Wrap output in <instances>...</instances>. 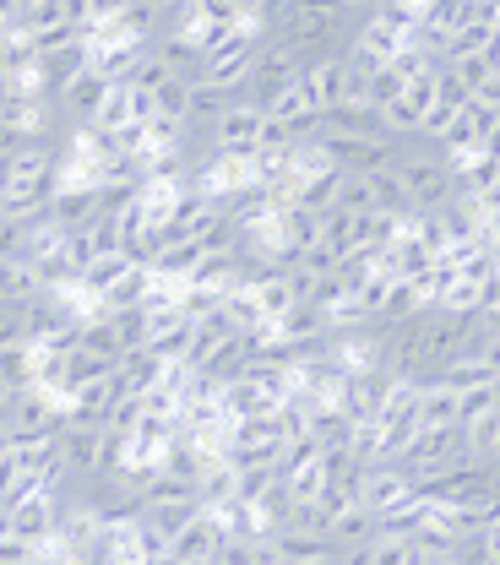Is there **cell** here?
I'll return each instance as SVG.
<instances>
[{
  "label": "cell",
  "mask_w": 500,
  "mask_h": 565,
  "mask_svg": "<svg viewBox=\"0 0 500 565\" xmlns=\"http://www.w3.org/2000/svg\"><path fill=\"white\" fill-rule=\"evenodd\" d=\"M109 87H115L109 76H98V71L87 66V71H76L72 82L61 87V98H55V104H61V109L72 115V126H87V120H98V109H104Z\"/></svg>",
  "instance_id": "obj_7"
},
{
  "label": "cell",
  "mask_w": 500,
  "mask_h": 565,
  "mask_svg": "<svg viewBox=\"0 0 500 565\" xmlns=\"http://www.w3.org/2000/svg\"><path fill=\"white\" fill-rule=\"evenodd\" d=\"M137 262L126 256V250H109V256H93L87 267H82V278H76V294H87V299H98V294H109L115 282L126 278Z\"/></svg>",
  "instance_id": "obj_12"
},
{
  "label": "cell",
  "mask_w": 500,
  "mask_h": 565,
  "mask_svg": "<svg viewBox=\"0 0 500 565\" xmlns=\"http://www.w3.org/2000/svg\"><path fill=\"white\" fill-rule=\"evenodd\" d=\"M147 6H152V11L163 17V11H174V6H185V0H147Z\"/></svg>",
  "instance_id": "obj_39"
},
{
  "label": "cell",
  "mask_w": 500,
  "mask_h": 565,
  "mask_svg": "<svg viewBox=\"0 0 500 565\" xmlns=\"http://www.w3.org/2000/svg\"><path fill=\"white\" fill-rule=\"evenodd\" d=\"M490 397H496V414H500V375L490 381Z\"/></svg>",
  "instance_id": "obj_41"
},
{
  "label": "cell",
  "mask_w": 500,
  "mask_h": 565,
  "mask_svg": "<svg viewBox=\"0 0 500 565\" xmlns=\"http://www.w3.org/2000/svg\"><path fill=\"white\" fill-rule=\"evenodd\" d=\"M457 115H462L457 104H440V98H435V104L425 109V120H419V137H425L429 147H435V141H440L446 131H451V120H457Z\"/></svg>",
  "instance_id": "obj_25"
},
{
  "label": "cell",
  "mask_w": 500,
  "mask_h": 565,
  "mask_svg": "<svg viewBox=\"0 0 500 565\" xmlns=\"http://www.w3.org/2000/svg\"><path fill=\"white\" fill-rule=\"evenodd\" d=\"M61 500H66V494H50V490L22 494L17 505H6L11 533H17V539H28V544H44V539L55 533V522H61Z\"/></svg>",
  "instance_id": "obj_4"
},
{
  "label": "cell",
  "mask_w": 500,
  "mask_h": 565,
  "mask_svg": "<svg viewBox=\"0 0 500 565\" xmlns=\"http://www.w3.org/2000/svg\"><path fill=\"white\" fill-rule=\"evenodd\" d=\"M349 435H354V419H349L343 408H332V403H310V440H316L321 451L349 446Z\"/></svg>",
  "instance_id": "obj_15"
},
{
  "label": "cell",
  "mask_w": 500,
  "mask_h": 565,
  "mask_svg": "<svg viewBox=\"0 0 500 565\" xmlns=\"http://www.w3.org/2000/svg\"><path fill=\"white\" fill-rule=\"evenodd\" d=\"M327 539H332L338 550L370 544V539H375V516H370V505H364V500H349L343 511H332V516H327Z\"/></svg>",
  "instance_id": "obj_10"
},
{
  "label": "cell",
  "mask_w": 500,
  "mask_h": 565,
  "mask_svg": "<svg viewBox=\"0 0 500 565\" xmlns=\"http://www.w3.org/2000/svg\"><path fill=\"white\" fill-rule=\"evenodd\" d=\"M359 500H364V505H370V516L381 522V516H392V511L414 505V484H408V473H403V468L375 462V468L364 473V484H359Z\"/></svg>",
  "instance_id": "obj_3"
},
{
  "label": "cell",
  "mask_w": 500,
  "mask_h": 565,
  "mask_svg": "<svg viewBox=\"0 0 500 565\" xmlns=\"http://www.w3.org/2000/svg\"><path fill=\"white\" fill-rule=\"evenodd\" d=\"M11 191V158H0V196Z\"/></svg>",
  "instance_id": "obj_38"
},
{
  "label": "cell",
  "mask_w": 500,
  "mask_h": 565,
  "mask_svg": "<svg viewBox=\"0 0 500 565\" xmlns=\"http://www.w3.org/2000/svg\"><path fill=\"white\" fill-rule=\"evenodd\" d=\"M485 370H490V375H500V332L485 343Z\"/></svg>",
  "instance_id": "obj_33"
},
{
  "label": "cell",
  "mask_w": 500,
  "mask_h": 565,
  "mask_svg": "<svg viewBox=\"0 0 500 565\" xmlns=\"http://www.w3.org/2000/svg\"><path fill=\"white\" fill-rule=\"evenodd\" d=\"M217 544H223V527H217L213 511H196V516H191V522L169 539V550L180 555V565H213Z\"/></svg>",
  "instance_id": "obj_8"
},
{
  "label": "cell",
  "mask_w": 500,
  "mask_h": 565,
  "mask_svg": "<svg viewBox=\"0 0 500 565\" xmlns=\"http://www.w3.org/2000/svg\"><path fill=\"white\" fill-rule=\"evenodd\" d=\"M364 185H370V212H414L408 207V191H403V180H397V169H375V174H364Z\"/></svg>",
  "instance_id": "obj_19"
},
{
  "label": "cell",
  "mask_w": 500,
  "mask_h": 565,
  "mask_svg": "<svg viewBox=\"0 0 500 565\" xmlns=\"http://www.w3.org/2000/svg\"><path fill=\"white\" fill-rule=\"evenodd\" d=\"M17 147H22V137H17V131H11V126H0V158H11V152H17Z\"/></svg>",
  "instance_id": "obj_34"
},
{
  "label": "cell",
  "mask_w": 500,
  "mask_h": 565,
  "mask_svg": "<svg viewBox=\"0 0 500 565\" xmlns=\"http://www.w3.org/2000/svg\"><path fill=\"white\" fill-rule=\"evenodd\" d=\"M33 294H44L28 262H0V305H28Z\"/></svg>",
  "instance_id": "obj_22"
},
{
  "label": "cell",
  "mask_w": 500,
  "mask_h": 565,
  "mask_svg": "<svg viewBox=\"0 0 500 565\" xmlns=\"http://www.w3.org/2000/svg\"><path fill=\"white\" fill-rule=\"evenodd\" d=\"M33 550H39V544H28V539L6 533V539H0V565H28L33 561Z\"/></svg>",
  "instance_id": "obj_29"
},
{
  "label": "cell",
  "mask_w": 500,
  "mask_h": 565,
  "mask_svg": "<svg viewBox=\"0 0 500 565\" xmlns=\"http://www.w3.org/2000/svg\"><path fill=\"white\" fill-rule=\"evenodd\" d=\"M0 386H11V392L39 386V349H33V343H11V349H0Z\"/></svg>",
  "instance_id": "obj_14"
},
{
  "label": "cell",
  "mask_w": 500,
  "mask_h": 565,
  "mask_svg": "<svg viewBox=\"0 0 500 565\" xmlns=\"http://www.w3.org/2000/svg\"><path fill=\"white\" fill-rule=\"evenodd\" d=\"M468 104H479V109H496V115H500V76H496V71H490V76L474 87V98H468Z\"/></svg>",
  "instance_id": "obj_30"
},
{
  "label": "cell",
  "mask_w": 500,
  "mask_h": 565,
  "mask_svg": "<svg viewBox=\"0 0 500 565\" xmlns=\"http://www.w3.org/2000/svg\"><path fill=\"white\" fill-rule=\"evenodd\" d=\"M251 55H256V44L251 39H240V44H228V50H217L202 61V87H217V93H228V98H240L245 93V76H251Z\"/></svg>",
  "instance_id": "obj_5"
},
{
  "label": "cell",
  "mask_w": 500,
  "mask_h": 565,
  "mask_svg": "<svg viewBox=\"0 0 500 565\" xmlns=\"http://www.w3.org/2000/svg\"><path fill=\"white\" fill-rule=\"evenodd\" d=\"M370 561L375 565H414V544H408V539H370Z\"/></svg>",
  "instance_id": "obj_28"
},
{
  "label": "cell",
  "mask_w": 500,
  "mask_h": 565,
  "mask_svg": "<svg viewBox=\"0 0 500 565\" xmlns=\"http://www.w3.org/2000/svg\"><path fill=\"white\" fill-rule=\"evenodd\" d=\"M490 39H496V22H462V28L451 33V44H446V61L485 55V50H490Z\"/></svg>",
  "instance_id": "obj_23"
},
{
  "label": "cell",
  "mask_w": 500,
  "mask_h": 565,
  "mask_svg": "<svg viewBox=\"0 0 500 565\" xmlns=\"http://www.w3.org/2000/svg\"><path fill=\"white\" fill-rule=\"evenodd\" d=\"M152 109H158V120L185 126V115H191V82H185V76H169V82L152 93Z\"/></svg>",
  "instance_id": "obj_21"
},
{
  "label": "cell",
  "mask_w": 500,
  "mask_h": 565,
  "mask_svg": "<svg viewBox=\"0 0 500 565\" xmlns=\"http://www.w3.org/2000/svg\"><path fill=\"white\" fill-rule=\"evenodd\" d=\"M142 565H180V555L174 550H152V555H142Z\"/></svg>",
  "instance_id": "obj_37"
},
{
  "label": "cell",
  "mask_w": 500,
  "mask_h": 565,
  "mask_svg": "<svg viewBox=\"0 0 500 565\" xmlns=\"http://www.w3.org/2000/svg\"><path fill=\"white\" fill-rule=\"evenodd\" d=\"M496 468H500V440H496Z\"/></svg>",
  "instance_id": "obj_42"
},
{
  "label": "cell",
  "mask_w": 500,
  "mask_h": 565,
  "mask_svg": "<svg viewBox=\"0 0 500 565\" xmlns=\"http://www.w3.org/2000/svg\"><path fill=\"white\" fill-rule=\"evenodd\" d=\"M479 61H485V66H490V71H496V76H500V28H496V39H490V50H485Z\"/></svg>",
  "instance_id": "obj_35"
},
{
  "label": "cell",
  "mask_w": 500,
  "mask_h": 565,
  "mask_svg": "<svg viewBox=\"0 0 500 565\" xmlns=\"http://www.w3.org/2000/svg\"><path fill=\"white\" fill-rule=\"evenodd\" d=\"M479 539H485V555H490V561H500V522L479 527Z\"/></svg>",
  "instance_id": "obj_31"
},
{
  "label": "cell",
  "mask_w": 500,
  "mask_h": 565,
  "mask_svg": "<svg viewBox=\"0 0 500 565\" xmlns=\"http://www.w3.org/2000/svg\"><path fill=\"white\" fill-rule=\"evenodd\" d=\"M343 555V550H338ZM338 555H321V561H299V565H338Z\"/></svg>",
  "instance_id": "obj_40"
},
{
  "label": "cell",
  "mask_w": 500,
  "mask_h": 565,
  "mask_svg": "<svg viewBox=\"0 0 500 565\" xmlns=\"http://www.w3.org/2000/svg\"><path fill=\"white\" fill-rule=\"evenodd\" d=\"M278 561L284 565H299V561H321V555H338V544L327 533H278Z\"/></svg>",
  "instance_id": "obj_20"
},
{
  "label": "cell",
  "mask_w": 500,
  "mask_h": 565,
  "mask_svg": "<svg viewBox=\"0 0 500 565\" xmlns=\"http://www.w3.org/2000/svg\"><path fill=\"white\" fill-rule=\"evenodd\" d=\"M251 282V294H256V305H262V316H288L294 305H299V294H294V282H288L284 267H262L256 278H245Z\"/></svg>",
  "instance_id": "obj_11"
},
{
  "label": "cell",
  "mask_w": 500,
  "mask_h": 565,
  "mask_svg": "<svg viewBox=\"0 0 500 565\" xmlns=\"http://www.w3.org/2000/svg\"><path fill=\"white\" fill-rule=\"evenodd\" d=\"M425 305H419V294H414V282L408 278H392L386 282V299H381V310H375V321L381 327H403V321H414Z\"/></svg>",
  "instance_id": "obj_16"
},
{
  "label": "cell",
  "mask_w": 500,
  "mask_h": 565,
  "mask_svg": "<svg viewBox=\"0 0 500 565\" xmlns=\"http://www.w3.org/2000/svg\"><path fill=\"white\" fill-rule=\"evenodd\" d=\"M28 343V305H0V349Z\"/></svg>",
  "instance_id": "obj_27"
},
{
  "label": "cell",
  "mask_w": 500,
  "mask_h": 565,
  "mask_svg": "<svg viewBox=\"0 0 500 565\" xmlns=\"http://www.w3.org/2000/svg\"><path fill=\"white\" fill-rule=\"evenodd\" d=\"M262 120H267V109H256L251 98H228V109L208 126V141H213L217 152H251Z\"/></svg>",
  "instance_id": "obj_2"
},
{
  "label": "cell",
  "mask_w": 500,
  "mask_h": 565,
  "mask_svg": "<svg viewBox=\"0 0 500 565\" xmlns=\"http://www.w3.org/2000/svg\"><path fill=\"white\" fill-rule=\"evenodd\" d=\"M11 408H17V392H11V386H0V424H11Z\"/></svg>",
  "instance_id": "obj_36"
},
{
  "label": "cell",
  "mask_w": 500,
  "mask_h": 565,
  "mask_svg": "<svg viewBox=\"0 0 500 565\" xmlns=\"http://www.w3.org/2000/svg\"><path fill=\"white\" fill-rule=\"evenodd\" d=\"M196 511H202L196 500H163V505H147V511H142V527H147V533H158V539L169 544V539H174V533H180V527H185Z\"/></svg>",
  "instance_id": "obj_17"
},
{
  "label": "cell",
  "mask_w": 500,
  "mask_h": 565,
  "mask_svg": "<svg viewBox=\"0 0 500 565\" xmlns=\"http://www.w3.org/2000/svg\"><path fill=\"white\" fill-rule=\"evenodd\" d=\"M403 93H408V82H403L392 66H375L364 76V104H370V109H386V104L403 98Z\"/></svg>",
  "instance_id": "obj_24"
},
{
  "label": "cell",
  "mask_w": 500,
  "mask_h": 565,
  "mask_svg": "<svg viewBox=\"0 0 500 565\" xmlns=\"http://www.w3.org/2000/svg\"><path fill=\"white\" fill-rule=\"evenodd\" d=\"M152 55L169 66V76H185V82L202 76V50H196L185 33H158V39H152Z\"/></svg>",
  "instance_id": "obj_13"
},
{
  "label": "cell",
  "mask_w": 500,
  "mask_h": 565,
  "mask_svg": "<svg viewBox=\"0 0 500 565\" xmlns=\"http://www.w3.org/2000/svg\"><path fill=\"white\" fill-rule=\"evenodd\" d=\"M109 338H115V353L147 349V332H152V316L147 310H109Z\"/></svg>",
  "instance_id": "obj_18"
},
{
  "label": "cell",
  "mask_w": 500,
  "mask_h": 565,
  "mask_svg": "<svg viewBox=\"0 0 500 565\" xmlns=\"http://www.w3.org/2000/svg\"><path fill=\"white\" fill-rule=\"evenodd\" d=\"M44 217L61 234H76V228H87V223L104 217V196H98V185H61V196L44 207Z\"/></svg>",
  "instance_id": "obj_6"
},
{
  "label": "cell",
  "mask_w": 500,
  "mask_h": 565,
  "mask_svg": "<svg viewBox=\"0 0 500 565\" xmlns=\"http://www.w3.org/2000/svg\"><path fill=\"white\" fill-rule=\"evenodd\" d=\"M338 565H375V561H370V544H359V550H343V555H338Z\"/></svg>",
  "instance_id": "obj_32"
},
{
  "label": "cell",
  "mask_w": 500,
  "mask_h": 565,
  "mask_svg": "<svg viewBox=\"0 0 500 565\" xmlns=\"http://www.w3.org/2000/svg\"><path fill=\"white\" fill-rule=\"evenodd\" d=\"M305 109H316V104L305 98V87H299V82L278 87V93H273V104H267V115H278V120H294V115H305Z\"/></svg>",
  "instance_id": "obj_26"
},
{
  "label": "cell",
  "mask_w": 500,
  "mask_h": 565,
  "mask_svg": "<svg viewBox=\"0 0 500 565\" xmlns=\"http://www.w3.org/2000/svg\"><path fill=\"white\" fill-rule=\"evenodd\" d=\"M392 169H397V180H403V191H408V207H414V212L446 207V202H451V191H457L451 169H446L435 152H403Z\"/></svg>",
  "instance_id": "obj_1"
},
{
  "label": "cell",
  "mask_w": 500,
  "mask_h": 565,
  "mask_svg": "<svg viewBox=\"0 0 500 565\" xmlns=\"http://www.w3.org/2000/svg\"><path fill=\"white\" fill-rule=\"evenodd\" d=\"M414 414H419V429L457 424V386H446L440 375H425L419 381V397H414Z\"/></svg>",
  "instance_id": "obj_9"
},
{
  "label": "cell",
  "mask_w": 500,
  "mask_h": 565,
  "mask_svg": "<svg viewBox=\"0 0 500 565\" xmlns=\"http://www.w3.org/2000/svg\"><path fill=\"white\" fill-rule=\"evenodd\" d=\"M0 217H6V196H0Z\"/></svg>",
  "instance_id": "obj_43"
}]
</instances>
